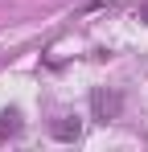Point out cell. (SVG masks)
<instances>
[{"label":"cell","instance_id":"cell-3","mask_svg":"<svg viewBox=\"0 0 148 152\" xmlns=\"http://www.w3.org/2000/svg\"><path fill=\"white\" fill-rule=\"evenodd\" d=\"M78 132H82V124H78L74 115H58V119H53V136H58V140H78Z\"/></svg>","mask_w":148,"mask_h":152},{"label":"cell","instance_id":"cell-1","mask_svg":"<svg viewBox=\"0 0 148 152\" xmlns=\"http://www.w3.org/2000/svg\"><path fill=\"white\" fill-rule=\"evenodd\" d=\"M91 111H95V119H103V124H107V119H119L123 99L115 95V91H103V86H99L95 95H91Z\"/></svg>","mask_w":148,"mask_h":152},{"label":"cell","instance_id":"cell-4","mask_svg":"<svg viewBox=\"0 0 148 152\" xmlns=\"http://www.w3.org/2000/svg\"><path fill=\"white\" fill-rule=\"evenodd\" d=\"M136 21H144V25H148V4L140 8V12H136Z\"/></svg>","mask_w":148,"mask_h":152},{"label":"cell","instance_id":"cell-2","mask_svg":"<svg viewBox=\"0 0 148 152\" xmlns=\"http://www.w3.org/2000/svg\"><path fill=\"white\" fill-rule=\"evenodd\" d=\"M21 136V111H0V140H17Z\"/></svg>","mask_w":148,"mask_h":152}]
</instances>
